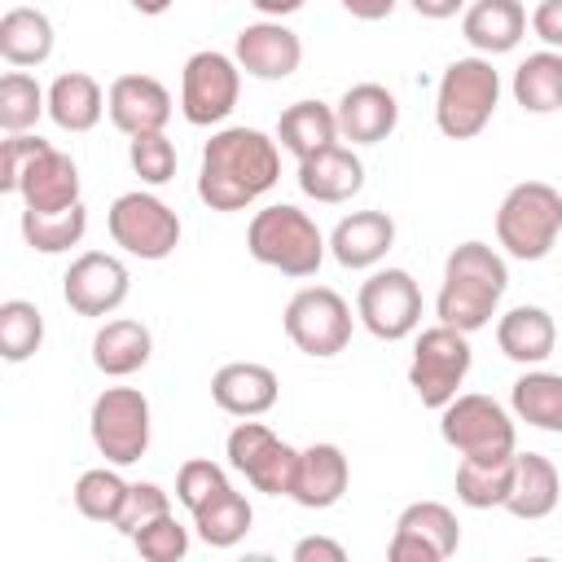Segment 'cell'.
Returning <instances> with one entry per match:
<instances>
[{
	"mask_svg": "<svg viewBox=\"0 0 562 562\" xmlns=\"http://www.w3.org/2000/svg\"><path fill=\"white\" fill-rule=\"evenodd\" d=\"M514 487V457L505 461H457V501L470 509H505Z\"/></svg>",
	"mask_w": 562,
	"mask_h": 562,
	"instance_id": "e575fe53",
	"label": "cell"
},
{
	"mask_svg": "<svg viewBox=\"0 0 562 562\" xmlns=\"http://www.w3.org/2000/svg\"><path fill=\"white\" fill-rule=\"evenodd\" d=\"M132 544H136V553L145 562H180L189 553V527H180L176 514H162L149 527H140L132 536Z\"/></svg>",
	"mask_w": 562,
	"mask_h": 562,
	"instance_id": "60d3db41",
	"label": "cell"
},
{
	"mask_svg": "<svg viewBox=\"0 0 562 562\" xmlns=\"http://www.w3.org/2000/svg\"><path fill=\"white\" fill-rule=\"evenodd\" d=\"M505 290H509L505 255H496L487 241H461L443 259V285L435 299V316L461 334H479L483 325H492Z\"/></svg>",
	"mask_w": 562,
	"mask_h": 562,
	"instance_id": "7a4b0ae2",
	"label": "cell"
},
{
	"mask_svg": "<svg viewBox=\"0 0 562 562\" xmlns=\"http://www.w3.org/2000/svg\"><path fill=\"white\" fill-rule=\"evenodd\" d=\"M474 364L470 351V334L452 329V325H430L417 334L413 342V360H408V386L426 408H443L448 400L461 395V382Z\"/></svg>",
	"mask_w": 562,
	"mask_h": 562,
	"instance_id": "52a82bcc",
	"label": "cell"
},
{
	"mask_svg": "<svg viewBox=\"0 0 562 562\" xmlns=\"http://www.w3.org/2000/svg\"><path fill=\"white\" fill-rule=\"evenodd\" d=\"M294 562H347V549L329 536H303L294 549H290Z\"/></svg>",
	"mask_w": 562,
	"mask_h": 562,
	"instance_id": "f6af8a7d",
	"label": "cell"
},
{
	"mask_svg": "<svg viewBox=\"0 0 562 562\" xmlns=\"http://www.w3.org/2000/svg\"><path fill=\"white\" fill-rule=\"evenodd\" d=\"M88 233V211L83 202L66 206V211H26L22 206V237L31 250L40 255H66L70 246H79Z\"/></svg>",
	"mask_w": 562,
	"mask_h": 562,
	"instance_id": "836d02e7",
	"label": "cell"
},
{
	"mask_svg": "<svg viewBox=\"0 0 562 562\" xmlns=\"http://www.w3.org/2000/svg\"><path fill=\"white\" fill-rule=\"evenodd\" d=\"M127 290H132L127 263L119 255H105V250H83L79 259H70V268L61 277V299L79 316H110V312H119Z\"/></svg>",
	"mask_w": 562,
	"mask_h": 562,
	"instance_id": "9a60e30c",
	"label": "cell"
},
{
	"mask_svg": "<svg viewBox=\"0 0 562 562\" xmlns=\"http://www.w3.org/2000/svg\"><path fill=\"white\" fill-rule=\"evenodd\" d=\"M562 237V189L544 180L514 184L496 206V241L509 259L536 263L544 259Z\"/></svg>",
	"mask_w": 562,
	"mask_h": 562,
	"instance_id": "5b68a950",
	"label": "cell"
},
{
	"mask_svg": "<svg viewBox=\"0 0 562 562\" xmlns=\"http://www.w3.org/2000/svg\"><path fill=\"white\" fill-rule=\"evenodd\" d=\"M509 88H514V101L527 114H553V110H562V53L558 48H540V53L522 57Z\"/></svg>",
	"mask_w": 562,
	"mask_h": 562,
	"instance_id": "1f68e13d",
	"label": "cell"
},
{
	"mask_svg": "<svg viewBox=\"0 0 562 562\" xmlns=\"http://www.w3.org/2000/svg\"><path fill=\"white\" fill-rule=\"evenodd\" d=\"M241 97V66L220 48H202L180 70V114L193 127H215L237 110Z\"/></svg>",
	"mask_w": 562,
	"mask_h": 562,
	"instance_id": "7c38bea8",
	"label": "cell"
},
{
	"mask_svg": "<svg viewBox=\"0 0 562 562\" xmlns=\"http://www.w3.org/2000/svg\"><path fill=\"white\" fill-rule=\"evenodd\" d=\"M105 114L123 136L162 132L171 123V92L154 75H119L105 92Z\"/></svg>",
	"mask_w": 562,
	"mask_h": 562,
	"instance_id": "e0dca14e",
	"label": "cell"
},
{
	"mask_svg": "<svg viewBox=\"0 0 562 562\" xmlns=\"http://www.w3.org/2000/svg\"><path fill=\"white\" fill-rule=\"evenodd\" d=\"M53 44H57V35H53L48 13L18 4V9H9V13L0 18V57H4L9 66H18V70L44 66V61L53 57Z\"/></svg>",
	"mask_w": 562,
	"mask_h": 562,
	"instance_id": "f546056e",
	"label": "cell"
},
{
	"mask_svg": "<svg viewBox=\"0 0 562 562\" xmlns=\"http://www.w3.org/2000/svg\"><path fill=\"white\" fill-rule=\"evenodd\" d=\"M228 465L237 474H246V483L263 496H290L294 492V474H299V448H290L285 439H277L263 422L241 417L228 439H224Z\"/></svg>",
	"mask_w": 562,
	"mask_h": 562,
	"instance_id": "8fae6325",
	"label": "cell"
},
{
	"mask_svg": "<svg viewBox=\"0 0 562 562\" xmlns=\"http://www.w3.org/2000/svg\"><path fill=\"white\" fill-rule=\"evenodd\" d=\"M509 408L518 422L549 430V435H562V373H549L540 364L527 369L509 391Z\"/></svg>",
	"mask_w": 562,
	"mask_h": 562,
	"instance_id": "4dcf8cb0",
	"label": "cell"
},
{
	"mask_svg": "<svg viewBox=\"0 0 562 562\" xmlns=\"http://www.w3.org/2000/svg\"><path fill=\"white\" fill-rule=\"evenodd\" d=\"M277 395H281L277 373L268 364H255V360L220 364L211 378V400L228 417H263L277 404Z\"/></svg>",
	"mask_w": 562,
	"mask_h": 562,
	"instance_id": "d6986e66",
	"label": "cell"
},
{
	"mask_svg": "<svg viewBox=\"0 0 562 562\" xmlns=\"http://www.w3.org/2000/svg\"><path fill=\"white\" fill-rule=\"evenodd\" d=\"M233 57L246 75L255 79H290L303 61V40L281 22V18H259V22H246L233 40Z\"/></svg>",
	"mask_w": 562,
	"mask_h": 562,
	"instance_id": "2e32d148",
	"label": "cell"
},
{
	"mask_svg": "<svg viewBox=\"0 0 562 562\" xmlns=\"http://www.w3.org/2000/svg\"><path fill=\"white\" fill-rule=\"evenodd\" d=\"M105 228L114 237V246H123L127 255L136 259H167L176 255L180 246V215L158 198V193H145V189H132V193H119L105 211Z\"/></svg>",
	"mask_w": 562,
	"mask_h": 562,
	"instance_id": "9c48e42d",
	"label": "cell"
},
{
	"mask_svg": "<svg viewBox=\"0 0 562 562\" xmlns=\"http://www.w3.org/2000/svg\"><path fill=\"white\" fill-rule=\"evenodd\" d=\"M250 522H255V509H250V501H246L241 492H233V487H224V492L211 496L202 509H193V531H198V540L211 544V549H233L237 540H246Z\"/></svg>",
	"mask_w": 562,
	"mask_h": 562,
	"instance_id": "d6a6232c",
	"label": "cell"
},
{
	"mask_svg": "<svg viewBox=\"0 0 562 562\" xmlns=\"http://www.w3.org/2000/svg\"><path fill=\"white\" fill-rule=\"evenodd\" d=\"M558 501H562L558 465L544 452H514V487L505 496V509L514 518L540 522V518H549L558 509Z\"/></svg>",
	"mask_w": 562,
	"mask_h": 562,
	"instance_id": "484cf974",
	"label": "cell"
},
{
	"mask_svg": "<svg viewBox=\"0 0 562 562\" xmlns=\"http://www.w3.org/2000/svg\"><path fill=\"white\" fill-rule=\"evenodd\" d=\"M334 114H338V136L342 140H351V145H382L395 132V123H400V101L382 83H351L338 97Z\"/></svg>",
	"mask_w": 562,
	"mask_h": 562,
	"instance_id": "ac0fdd59",
	"label": "cell"
},
{
	"mask_svg": "<svg viewBox=\"0 0 562 562\" xmlns=\"http://www.w3.org/2000/svg\"><path fill=\"white\" fill-rule=\"evenodd\" d=\"M224 487H233L228 483V474H224V465H215L211 457H189L180 470H176V501L193 514V509H202L211 496H220Z\"/></svg>",
	"mask_w": 562,
	"mask_h": 562,
	"instance_id": "ab89813d",
	"label": "cell"
},
{
	"mask_svg": "<svg viewBox=\"0 0 562 562\" xmlns=\"http://www.w3.org/2000/svg\"><path fill=\"white\" fill-rule=\"evenodd\" d=\"M127 162L140 176V184L158 189L176 176V145L167 140V132H140L127 140Z\"/></svg>",
	"mask_w": 562,
	"mask_h": 562,
	"instance_id": "f35d334b",
	"label": "cell"
},
{
	"mask_svg": "<svg viewBox=\"0 0 562 562\" xmlns=\"http://www.w3.org/2000/svg\"><path fill=\"white\" fill-rule=\"evenodd\" d=\"M281 325H285V338H290L303 356L329 360V356L347 351L356 316H351V307H347V299H342L338 290H329V285H303V290L285 303Z\"/></svg>",
	"mask_w": 562,
	"mask_h": 562,
	"instance_id": "30bf717a",
	"label": "cell"
},
{
	"mask_svg": "<svg viewBox=\"0 0 562 562\" xmlns=\"http://www.w3.org/2000/svg\"><path fill=\"white\" fill-rule=\"evenodd\" d=\"M44 342V312L31 299H4L0 303V356L9 364H22Z\"/></svg>",
	"mask_w": 562,
	"mask_h": 562,
	"instance_id": "8d00e7d4",
	"label": "cell"
},
{
	"mask_svg": "<svg viewBox=\"0 0 562 562\" xmlns=\"http://www.w3.org/2000/svg\"><path fill=\"white\" fill-rule=\"evenodd\" d=\"M391 246H395V220L386 211H351L329 233V255L351 272L378 268Z\"/></svg>",
	"mask_w": 562,
	"mask_h": 562,
	"instance_id": "ffe728a7",
	"label": "cell"
},
{
	"mask_svg": "<svg viewBox=\"0 0 562 562\" xmlns=\"http://www.w3.org/2000/svg\"><path fill=\"white\" fill-rule=\"evenodd\" d=\"M149 400L136 386H105L92 400L88 413V435L92 448L110 461V465H136L149 452Z\"/></svg>",
	"mask_w": 562,
	"mask_h": 562,
	"instance_id": "ba28073f",
	"label": "cell"
},
{
	"mask_svg": "<svg viewBox=\"0 0 562 562\" xmlns=\"http://www.w3.org/2000/svg\"><path fill=\"white\" fill-rule=\"evenodd\" d=\"M439 435L465 461H505L518 452L514 417L492 395H479V391L457 395L439 408Z\"/></svg>",
	"mask_w": 562,
	"mask_h": 562,
	"instance_id": "8992f818",
	"label": "cell"
},
{
	"mask_svg": "<svg viewBox=\"0 0 562 562\" xmlns=\"http://www.w3.org/2000/svg\"><path fill=\"white\" fill-rule=\"evenodd\" d=\"M162 514H171V496L158 487V483H132L127 487V501H123V509H119V518H114V531H123L127 540L140 531V527H149L154 518H162Z\"/></svg>",
	"mask_w": 562,
	"mask_h": 562,
	"instance_id": "b9f144b4",
	"label": "cell"
},
{
	"mask_svg": "<svg viewBox=\"0 0 562 562\" xmlns=\"http://www.w3.org/2000/svg\"><path fill=\"white\" fill-rule=\"evenodd\" d=\"M127 479L119 474V465H92V470H83L79 479H75V509L88 518V522H105V527H114V518H119V509H123V501H127Z\"/></svg>",
	"mask_w": 562,
	"mask_h": 562,
	"instance_id": "d590c367",
	"label": "cell"
},
{
	"mask_svg": "<svg viewBox=\"0 0 562 562\" xmlns=\"http://www.w3.org/2000/svg\"><path fill=\"white\" fill-rule=\"evenodd\" d=\"M501 101V75L492 66V57L474 53V57H457L443 66L439 88H435V123L448 140H474Z\"/></svg>",
	"mask_w": 562,
	"mask_h": 562,
	"instance_id": "277c9868",
	"label": "cell"
},
{
	"mask_svg": "<svg viewBox=\"0 0 562 562\" xmlns=\"http://www.w3.org/2000/svg\"><path fill=\"white\" fill-rule=\"evenodd\" d=\"M356 321L382 342H400V338L417 334V325H422V290H417L413 272L408 268H378L369 281H360Z\"/></svg>",
	"mask_w": 562,
	"mask_h": 562,
	"instance_id": "4fadbf2b",
	"label": "cell"
},
{
	"mask_svg": "<svg viewBox=\"0 0 562 562\" xmlns=\"http://www.w3.org/2000/svg\"><path fill=\"white\" fill-rule=\"evenodd\" d=\"M246 250L255 263L277 268L281 277H316L329 241L307 211H299L290 202H272V206L250 215Z\"/></svg>",
	"mask_w": 562,
	"mask_h": 562,
	"instance_id": "3957f363",
	"label": "cell"
},
{
	"mask_svg": "<svg viewBox=\"0 0 562 562\" xmlns=\"http://www.w3.org/2000/svg\"><path fill=\"white\" fill-rule=\"evenodd\" d=\"M18 198L26 211H66L79 202V167L70 154H61L57 145H48L22 176Z\"/></svg>",
	"mask_w": 562,
	"mask_h": 562,
	"instance_id": "cb8c5ba5",
	"label": "cell"
},
{
	"mask_svg": "<svg viewBox=\"0 0 562 562\" xmlns=\"http://www.w3.org/2000/svg\"><path fill=\"white\" fill-rule=\"evenodd\" d=\"M395 4H400V0H342V9H347L351 18H360V22H382V18H391Z\"/></svg>",
	"mask_w": 562,
	"mask_h": 562,
	"instance_id": "bcb514c9",
	"label": "cell"
},
{
	"mask_svg": "<svg viewBox=\"0 0 562 562\" xmlns=\"http://www.w3.org/2000/svg\"><path fill=\"white\" fill-rule=\"evenodd\" d=\"M461 35L483 57L514 53L518 40L527 35V9L522 0H474L461 18Z\"/></svg>",
	"mask_w": 562,
	"mask_h": 562,
	"instance_id": "603a6c76",
	"label": "cell"
},
{
	"mask_svg": "<svg viewBox=\"0 0 562 562\" xmlns=\"http://www.w3.org/2000/svg\"><path fill=\"white\" fill-rule=\"evenodd\" d=\"M461 544V522L443 501H413L400 509L386 558L391 562H443Z\"/></svg>",
	"mask_w": 562,
	"mask_h": 562,
	"instance_id": "5bb4252c",
	"label": "cell"
},
{
	"mask_svg": "<svg viewBox=\"0 0 562 562\" xmlns=\"http://www.w3.org/2000/svg\"><path fill=\"white\" fill-rule=\"evenodd\" d=\"M417 18H430V22H443V18H457L465 9V0H408Z\"/></svg>",
	"mask_w": 562,
	"mask_h": 562,
	"instance_id": "7dc6e473",
	"label": "cell"
},
{
	"mask_svg": "<svg viewBox=\"0 0 562 562\" xmlns=\"http://www.w3.org/2000/svg\"><path fill=\"white\" fill-rule=\"evenodd\" d=\"M105 114V92L88 70H66L48 83V119L61 132H92Z\"/></svg>",
	"mask_w": 562,
	"mask_h": 562,
	"instance_id": "f1b7e54d",
	"label": "cell"
},
{
	"mask_svg": "<svg viewBox=\"0 0 562 562\" xmlns=\"http://www.w3.org/2000/svg\"><path fill=\"white\" fill-rule=\"evenodd\" d=\"M307 0H250V9L259 13V18H290V13H299Z\"/></svg>",
	"mask_w": 562,
	"mask_h": 562,
	"instance_id": "c3c4849f",
	"label": "cell"
},
{
	"mask_svg": "<svg viewBox=\"0 0 562 562\" xmlns=\"http://www.w3.org/2000/svg\"><path fill=\"white\" fill-rule=\"evenodd\" d=\"M299 189L312 202H325V206L351 202L364 189V162L356 158V149L329 145V149H321L312 158H299Z\"/></svg>",
	"mask_w": 562,
	"mask_h": 562,
	"instance_id": "7402d4cb",
	"label": "cell"
},
{
	"mask_svg": "<svg viewBox=\"0 0 562 562\" xmlns=\"http://www.w3.org/2000/svg\"><path fill=\"white\" fill-rule=\"evenodd\" d=\"M281 180V149L259 127H220L202 145L198 198L211 211H246Z\"/></svg>",
	"mask_w": 562,
	"mask_h": 562,
	"instance_id": "6da1fadb",
	"label": "cell"
},
{
	"mask_svg": "<svg viewBox=\"0 0 562 562\" xmlns=\"http://www.w3.org/2000/svg\"><path fill=\"white\" fill-rule=\"evenodd\" d=\"M48 149V140L31 136V132H9L0 145V193H18L26 167Z\"/></svg>",
	"mask_w": 562,
	"mask_h": 562,
	"instance_id": "7bdbcfd3",
	"label": "cell"
},
{
	"mask_svg": "<svg viewBox=\"0 0 562 562\" xmlns=\"http://www.w3.org/2000/svg\"><path fill=\"white\" fill-rule=\"evenodd\" d=\"M136 13H145V18H158V13H167L176 0H127Z\"/></svg>",
	"mask_w": 562,
	"mask_h": 562,
	"instance_id": "681fc988",
	"label": "cell"
},
{
	"mask_svg": "<svg viewBox=\"0 0 562 562\" xmlns=\"http://www.w3.org/2000/svg\"><path fill=\"white\" fill-rule=\"evenodd\" d=\"M338 140H342L338 136V114L325 101H312V97L294 101L277 119V145L285 154H294V158H312V154H321V149H329Z\"/></svg>",
	"mask_w": 562,
	"mask_h": 562,
	"instance_id": "83f0119b",
	"label": "cell"
},
{
	"mask_svg": "<svg viewBox=\"0 0 562 562\" xmlns=\"http://www.w3.org/2000/svg\"><path fill=\"white\" fill-rule=\"evenodd\" d=\"M40 114H48V92L26 70H9L0 79V127L31 132L40 123Z\"/></svg>",
	"mask_w": 562,
	"mask_h": 562,
	"instance_id": "74e56055",
	"label": "cell"
},
{
	"mask_svg": "<svg viewBox=\"0 0 562 562\" xmlns=\"http://www.w3.org/2000/svg\"><path fill=\"white\" fill-rule=\"evenodd\" d=\"M496 347H501L514 364L536 369V364H544V360L553 356V347H558V325H553V316H549L544 307L518 303V307H509V312L496 321Z\"/></svg>",
	"mask_w": 562,
	"mask_h": 562,
	"instance_id": "d4e9b609",
	"label": "cell"
},
{
	"mask_svg": "<svg viewBox=\"0 0 562 562\" xmlns=\"http://www.w3.org/2000/svg\"><path fill=\"white\" fill-rule=\"evenodd\" d=\"M351 483V465L347 452L338 443H307L299 448V474H294V492L290 501L303 509H329L342 501Z\"/></svg>",
	"mask_w": 562,
	"mask_h": 562,
	"instance_id": "44dd1931",
	"label": "cell"
},
{
	"mask_svg": "<svg viewBox=\"0 0 562 562\" xmlns=\"http://www.w3.org/2000/svg\"><path fill=\"white\" fill-rule=\"evenodd\" d=\"M531 31L544 40V48L562 53V0H540L531 9Z\"/></svg>",
	"mask_w": 562,
	"mask_h": 562,
	"instance_id": "ee69618b",
	"label": "cell"
},
{
	"mask_svg": "<svg viewBox=\"0 0 562 562\" xmlns=\"http://www.w3.org/2000/svg\"><path fill=\"white\" fill-rule=\"evenodd\" d=\"M154 356V334L140 321H105L92 334V364L105 378H132L136 369H145Z\"/></svg>",
	"mask_w": 562,
	"mask_h": 562,
	"instance_id": "4316f807",
	"label": "cell"
}]
</instances>
